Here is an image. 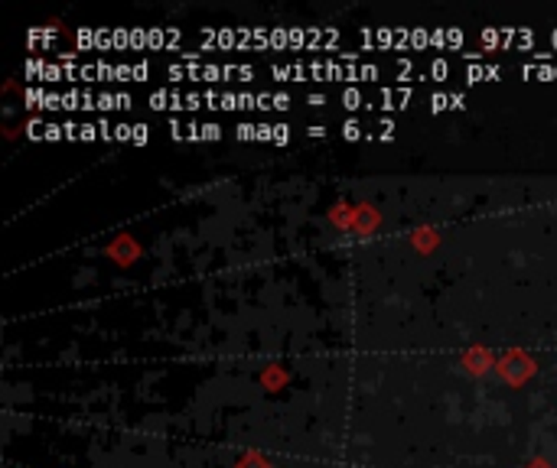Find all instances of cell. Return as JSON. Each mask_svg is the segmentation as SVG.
<instances>
[{
	"instance_id": "7a4b0ae2",
	"label": "cell",
	"mask_w": 557,
	"mask_h": 468,
	"mask_svg": "<svg viewBox=\"0 0 557 468\" xmlns=\"http://www.w3.org/2000/svg\"><path fill=\"white\" fill-rule=\"evenodd\" d=\"M186 95L182 91H176V88H157L151 95V108L153 111H186Z\"/></svg>"
},
{
	"instance_id": "d6986e66",
	"label": "cell",
	"mask_w": 557,
	"mask_h": 468,
	"mask_svg": "<svg viewBox=\"0 0 557 468\" xmlns=\"http://www.w3.org/2000/svg\"><path fill=\"white\" fill-rule=\"evenodd\" d=\"M75 42H79V50H95V30H79V36H75Z\"/></svg>"
},
{
	"instance_id": "f546056e",
	"label": "cell",
	"mask_w": 557,
	"mask_h": 468,
	"mask_svg": "<svg viewBox=\"0 0 557 468\" xmlns=\"http://www.w3.org/2000/svg\"><path fill=\"white\" fill-rule=\"evenodd\" d=\"M219 111H242V104H238V95L225 91V95H222V108H219Z\"/></svg>"
},
{
	"instance_id": "8992f818",
	"label": "cell",
	"mask_w": 557,
	"mask_h": 468,
	"mask_svg": "<svg viewBox=\"0 0 557 468\" xmlns=\"http://www.w3.org/2000/svg\"><path fill=\"white\" fill-rule=\"evenodd\" d=\"M85 111V91L72 88V91H62V111Z\"/></svg>"
},
{
	"instance_id": "277c9868",
	"label": "cell",
	"mask_w": 557,
	"mask_h": 468,
	"mask_svg": "<svg viewBox=\"0 0 557 468\" xmlns=\"http://www.w3.org/2000/svg\"><path fill=\"white\" fill-rule=\"evenodd\" d=\"M339 104H343L345 111H359V108H368V98H365V91L359 88V85H352V88L339 91Z\"/></svg>"
},
{
	"instance_id": "f1b7e54d",
	"label": "cell",
	"mask_w": 557,
	"mask_h": 468,
	"mask_svg": "<svg viewBox=\"0 0 557 468\" xmlns=\"http://www.w3.org/2000/svg\"><path fill=\"white\" fill-rule=\"evenodd\" d=\"M134 137V124H114V140H128L131 143Z\"/></svg>"
},
{
	"instance_id": "7402d4cb",
	"label": "cell",
	"mask_w": 557,
	"mask_h": 468,
	"mask_svg": "<svg viewBox=\"0 0 557 468\" xmlns=\"http://www.w3.org/2000/svg\"><path fill=\"white\" fill-rule=\"evenodd\" d=\"M343 137L345 140H359V137H362V124H359V120H345V124H343Z\"/></svg>"
},
{
	"instance_id": "d4e9b609",
	"label": "cell",
	"mask_w": 557,
	"mask_h": 468,
	"mask_svg": "<svg viewBox=\"0 0 557 468\" xmlns=\"http://www.w3.org/2000/svg\"><path fill=\"white\" fill-rule=\"evenodd\" d=\"M287 140H290V127H287V124H274V143L284 147Z\"/></svg>"
},
{
	"instance_id": "83f0119b",
	"label": "cell",
	"mask_w": 557,
	"mask_h": 468,
	"mask_svg": "<svg viewBox=\"0 0 557 468\" xmlns=\"http://www.w3.org/2000/svg\"><path fill=\"white\" fill-rule=\"evenodd\" d=\"M79 140H102V134H98V124H81V134H79Z\"/></svg>"
},
{
	"instance_id": "6da1fadb",
	"label": "cell",
	"mask_w": 557,
	"mask_h": 468,
	"mask_svg": "<svg viewBox=\"0 0 557 468\" xmlns=\"http://www.w3.org/2000/svg\"><path fill=\"white\" fill-rule=\"evenodd\" d=\"M414 98V88L411 85H401V88H378L375 98L368 101V108H382V111H401L407 108V101Z\"/></svg>"
},
{
	"instance_id": "ba28073f",
	"label": "cell",
	"mask_w": 557,
	"mask_h": 468,
	"mask_svg": "<svg viewBox=\"0 0 557 468\" xmlns=\"http://www.w3.org/2000/svg\"><path fill=\"white\" fill-rule=\"evenodd\" d=\"M446 75H450V62H446V59H434V62H430V69H427V79H430V81H446Z\"/></svg>"
},
{
	"instance_id": "5b68a950",
	"label": "cell",
	"mask_w": 557,
	"mask_h": 468,
	"mask_svg": "<svg viewBox=\"0 0 557 468\" xmlns=\"http://www.w3.org/2000/svg\"><path fill=\"white\" fill-rule=\"evenodd\" d=\"M50 42H56V27L33 30L30 36H27V46H30V50H43V46H50Z\"/></svg>"
},
{
	"instance_id": "2e32d148",
	"label": "cell",
	"mask_w": 557,
	"mask_h": 468,
	"mask_svg": "<svg viewBox=\"0 0 557 468\" xmlns=\"http://www.w3.org/2000/svg\"><path fill=\"white\" fill-rule=\"evenodd\" d=\"M271 50H290V30H271Z\"/></svg>"
},
{
	"instance_id": "4fadbf2b",
	"label": "cell",
	"mask_w": 557,
	"mask_h": 468,
	"mask_svg": "<svg viewBox=\"0 0 557 468\" xmlns=\"http://www.w3.org/2000/svg\"><path fill=\"white\" fill-rule=\"evenodd\" d=\"M467 81H469V85L486 81V65H483V62H469V65H467Z\"/></svg>"
},
{
	"instance_id": "603a6c76",
	"label": "cell",
	"mask_w": 557,
	"mask_h": 468,
	"mask_svg": "<svg viewBox=\"0 0 557 468\" xmlns=\"http://www.w3.org/2000/svg\"><path fill=\"white\" fill-rule=\"evenodd\" d=\"M147 124H134V137H131V143L134 147H143V143H147V140H151V134H147Z\"/></svg>"
},
{
	"instance_id": "836d02e7",
	"label": "cell",
	"mask_w": 557,
	"mask_h": 468,
	"mask_svg": "<svg viewBox=\"0 0 557 468\" xmlns=\"http://www.w3.org/2000/svg\"><path fill=\"white\" fill-rule=\"evenodd\" d=\"M180 42H182V33L180 30H166V50L180 46Z\"/></svg>"
},
{
	"instance_id": "7c38bea8",
	"label": "cell",
	"mask_w": 557,
	"mask_h": 468,
	"mask_svg": "<svg viewBox=\"0 0 557 468\" xmlns=\"http://www.w3.org/2000/svg\"><path fill=\"white\" fill-rule=\"evenodd\" d=\"M147 50H166V30H147Z\"/></svg>"
},
{
	"instance_id": "4dcf8cb0",
	"label": "cell",
	"mask_w": 557,
	"mask_h": 468,
	"mask_svg": "<svg viewBox=\"0 0 557 468\" xmlns=\"http://www.w3.org/2000/svg\"><path fill=\"white\" fill-rule=\"evenodd\" d=\"M274 108V91H261L258 95V108L254 111H271Z\"/></svg>"
},
{
	"instance_id": "30bf717a",
	"label": "cell",
	"mask_w": 557,
	"mask_h": 468,
	"mask_svg": "<svg viewBox=\"0 0 557 468\" xmlns=\"http://www.w3.org/2000/svg\"><path fill=\"white\" fill-rule=\"evenodd\" d=\"M411 50H430V30L414 27V30H411Z\"/></svg>"
},
{
	"instance_id": "44dd1931",
	"label": "cell",
	"mask_w": 557,
	"mask_h": 468,
	"mask_svg": "<svg viewBox=\"0 0 557 468\" xmlns=\"http://www.w3.org/2000/svg\"><path fill=\"white\" fill-rule=\"evenodd\" d=\"M166 130H170V137H173V140H186V137H190V134H186V124H180V118H170Z\"/></svg>"
},
{
	"instance_id": "d6a6232c",
	"label": "cell",
	"mask_w": 557,
	"mask_h": 468,
	"mask_svg": "<svg viewBox=\"0 0 557 468\" xmlns=\"http://www.w3.org/2000/svg\"><path fill=\"white\" fill-rule=\"evenodd\" d=\"M287 108H290V95L277 91V95H274V111H287Z\"/></svg>"
},
{
	"instance_id": "9a60e30c",
	"label": "cell",
	"mask_w": 557,
	"mask_h": 468,
	"mask_svg": "<svg viewBox=\"0 0 557 468\" xmlns=\"http://www.w3.org/2000/svg\"><path fill=\"white\" fill-rule=\"evenodd\" d=\"M417 65L411 59H395V79L398 81H407V75H414Z\"/></svg>"
},
{
	"instance_id": "1f68e13d",
	"label": "cell",
	"mask_w": 557,
	"mask_h": 468,
	"mask_svg": "<svg viewBox=\"0 0 557 468\" xmlns=\"http://www.w3.org/2000/svg\"><path fill=\"white\" fill-rule=\"evenodd\" d=\"M62 137H66V130H62V124L50 120V127H46V140H62Z\"/></svg>"
},
{
	"instance_id": "74e56055",
	"label": "cell",
	"mask_w": 557,
	"mask_h": 468,
	"mask_svg": "<svg viewBox=\"0 0 557 468\" xmlns=\"http://www.w3.org/2000/svg\"><path fill=\"white\" fill-rule=\"evenodd\" d=\"M323 95H310V98H306V104H313V108H320V104H323Z\"/></svg>"
},
{
	"instance_id": "5bb4252c",
	"label": "cell",
	"mask_w": 557,
	"mask_h": 468,
	"mask_svg": "<svg viewBox=\"0 0 557 468\" xmlns=\"http://www.w3.org/2000/svg\"><path fill=\"white\" fill-rule=\"evenodd\" d=\"M453 108V98L446 95V91H437L434 98H430V114H440V111Z\"/></svg>"
},
{
	"instance_id": "484cf974",
	"label": "cell",
	"mask_w": 557,
	"mask_h": 468,
	"mask_svg": "<svg viewBox=\"0 0 557 468\" xmlns=\"http://www.w3.org/2000/svg\"><path fill=\"white\" fill-rule=\"evenodd\" d=\"M131 50L137 52L147 50V30H131Z\"/></svg>"
},
{
	"instance_id": "52a82bcc",
	"label": "cell",
	"mask_w": 557,
	"mask_h": 468,
	"mask_svg": "<svg viewBox=\"0 0 557 468\" xmlns=\"http://www.w3.org/2000/svg\"><path fill=\"white\" fill-rule=\"evenodd\" d=\"M251 81L254 79V65H225V81Z\"/></svg>"
},
{
	"instance_id": "3957f363",
	"label": "cell",
	"mask_w": 557,
	"mask_h": 468,
	"mask_svg": "<svg viewBox=\"0 0 557 468\" xmlns=\"http://www.w3.org/2000/svg\"><path fill=\"white\" fill-rule=\"evenodd\" d=\"M271 75L277 81H306L310 79V62H290V65H271Z\"/></svg>"
},
{
	"instance_id": "f35d334b",
	"label": "cell",
	"mask_w": 557,
	"mask_h": 468,
	"mask_svg": "<svg viewBox=\"0 0 557 468\" xmlns=\"http://www.w3.org/2000/svg\"><path fill=\"white\" fill-rule=\"evenodd\" d=\"M547 42H551V46H554V50H557V30H551V36H547Z\"/></svg>"
},
{
	"instance_id": "8fae6325",
	"label": "cell",
	"mask_w": 557,
	"mask_h": 468,
	"mask_svg": "<svg viewBox=\"0 0 557 468\" xmlns=\"http://www.w3.org/2000/svg\"><path fill=\"white\" fill-rule=\"evenodd\" d=\"M95 50H118V42H114V30H95Z\"/></svg>"
},
{
	"instance_id": "ffe728a7",
	"label": "cell",
	"mask_w": 557,
	"mask_h": 468,
	"mask_svg": "<svg viewBox=\"0 0 557 468\" xmlns=\"http://www.w3.org/2000/svg\"><path fill=\"white\" fill-rule=\"evenodd\" d=\"M235 137L238 140H258V124H238V127H235Z\"/></svg>"
},
{
	"instance_id": "d590c367",
	"label": "cell",
	"mask_w": 557,
	"mask_h": 468,
	"mask_svg": "<svg viewBox=\"0 0 557 468\" xmlns=\"http://www.w3.org/2000/svg\"><path fill=\"white\" fill-rule=\"evenodd\" d=\"M450 98H453V111L467 108V95L463 91H450Z\"/></svg>"
},
{
	"instance_id": "4316f807",
	"label": "cell",
	"mask_w": 557,
	"mask_h": 468,
	"mask_svg": "<svg viewBox=\"0 0 557 468\" xmlns=\"http://www.w3.org/2000/svg\"><path fill=\"white\" fill-rule=\"evenodd\" d=\"M203 140H219L222 137V127H219V124H215V120H209V124H203Z\"/></svg>"
},
{
	"instance_id": "e0dca14e",
	"label": "cell",
	"mask_w": 557,
	"mask_h": 468,
	"mask_svg": "<svg viewBox=\"0 0 557 468\" xmlns=\"http://www.w3.org/2000/svg\"><path fill=\"white\" fill-rule=\"evenodd\" d=\"M46 127H50V120H30V127H27V134H30L33 140H46Z\"/></svg>"
},
{
	"instance_id": "8d00e7d4",
	"label": "cell",
	"mask_w": 557,
	"mask_h": 468,
	"mask_svg": "<svg viewBox=\"0 0 557 468\" xmlns=\"http://www.w3.org/2000/svg\"><path fill=\"white\" fill-rule=\"evenodd\" d=\"M306 134H310V137H326V127L323 124H313V127H306Z\"/></svg>"
},
{
	"instance_id": "e575fe53",
	"label": "cell",
	"mask_w": 557,
	"mask_h": 468,
	"mask_svg": "<svg viewBox=\"0 0 557 468\" xmlns=\"http://www.w3.org/2000/svg\"><path fill=\"white\" fill-rule=\"evenodd\" d=\"M499 79H502V69L492 65V62H486V81H499Z\"/></svg>"
},
{
	"instance_id": "9c48e42d",
	"label": "cell",
	"mask_w": 557,
	"mask_h": 468,
	"mask_svg": "<svg viewBox=\"0 0 557 468\" xmlns=\"http://www.w3.org/2000/svg\"><path fill=\"white\" fill-rule=\"evenodd\" d=\"M463 42H467L463 30H456V27H446V30H444V50H460Z\"/></svg>"
},
{
	"instance_id": "ac0fdd59",
	"label": "cell",
	"mask_w": 557,
	"mask_h": 468,
	"mask_svg": "<svg viewBox=\"0 0 557 468\" xmlns=\"http://www.w3.org/2000/svg\"><path fill=\"white\" fill-rule=\"evenodd\" d=\"M378 134H375V140H391L395 137V120H388V118H382L378 120Z\"/></svg>"
},
{
	"instance_id": "cb8c5ba5",
	"label": "cell",
	"mask_w": 557,
	"mask_h": 468,
	"mask_svg": "<svg viewBox=\"0 0 557 468\" xmlns=\"http://www.w3.org/2000/svg\"><path fill=\"white\" fill-rule=\"evenodd\" d=\"M153 65L151 62H134V81H147L151 79Z\"/></svg>"
}]
</instances>
